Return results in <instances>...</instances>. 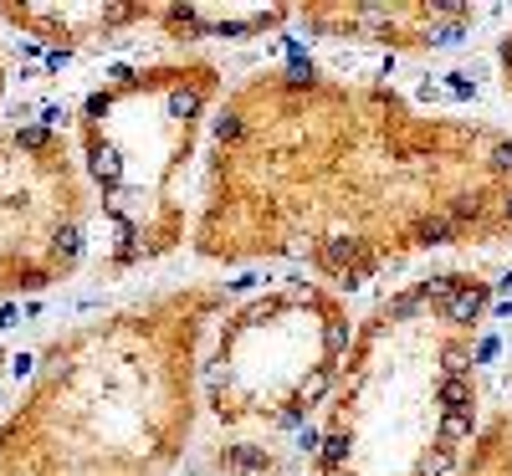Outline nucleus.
<instances>
[{
    "mask_svg": "<svg viewBox=\"0 0 512 476\" xmlns=\"http://www.w3.org/2000/svg\"><path fill=\"white\" fill-rule=\"evenodd\" d=\"M190 246L333 292L431 251L512 246V134L313 62L256 67L210 118Z\"/></svg>",
    "mask_w": 512,
    "mask_h": 476,
    "instance_id": "nucleus-1",
    "label": "nucleus"
},
{
    "mask_svg": "<svg viewBox=\"0 0 512 476\" xmlns=\"http://www.w3.org/2000/svg\"><path fill=\"white\" fill-rule=\"evenodd\" d=\"M221 313V287L185 282L52 338L0 420V476H175Z\"/></svg>",
    "mask_w": 512,
    "mask_h": 476,
    "instance_id": "nucleus-2",
    "label": "nucleus"
},
{
    "mask_svg": "<svg viewBox=\"0 0 512 476\" xmlns=\"http://www.w3.org/2000/svg\"><path fill=\"white\" fill-rule=\"evenodd\" d=\"M492 282L441 267L354 323L318 410L308 476H451L477 430V359Z\"/></svg>",
    "mask_w": 512,
    "mask_h": 476,
    "instance_id": "nucleus-3",
    "label": "nucleus"
},
{
    "mask_svg": "<svg viewBox=\"0 0 512 476\" xmlns=\"http://www.w3.org/2000/svg\"><path fill=\"white\" fill-rule=\"evenodd\" d=\"M226 77L205 57L113 67L77 103V164L108 226V272L164 262L190 241V175Z\"/></svg>",
    "mask_w": 512,
    "mask_h": 476,
    "instance_id": "nucleus-4",
    "label": "nucleus"
},
{
    "mask_svg": "<svg viewBox=\"0 0 512 476\" xmlns=\"http://www.w3.org/2000/svg\"><path fill=\"white\" fill-rule=\"evenodd\" d=\"M349 302L323 282L282 277L210 323L200 349V405L236 441L272 446L303 430L349 349Z\"/></svg>",
    "mask_w": 512,
    "mask_h": 476,
    "instance_id": "nucleus-5",
    "label": "nucleus"
},
{
    "mask_svg": "<svg viewBox=\"0 0 512 476\" xmlns=\"http://www.w3.org/2000/svg\"><path fill=\"white\" fill-rule=\"evenodd\" d=\"M93 236V190L62 123H0V302L62 287Z\"/></svg>",
    "mask_w": 512,
    "mask_h": 476,
    "instance_id": "nucleus-6",
    "label": "nucleus"
},
{
    "mask_svg": "<svg viewBox=\"0 0 512 476\" xmlns=\"http://www.w3.org/2000/svg\"><path fill=\"white\" fill-rule=\"evenodd\" d=\"M292 21L323 41L425 57L472 36L477 11L451 0H338V6H292Z\"/></svg>",
    "mask_w": 512,
    "mask_h": 476,
    "instance_id": "nucleus-7",
    "label": "nucleus"
},
{
    "mask_svg": "<svg viewBox=\"0 0 512 476\" xmlns=\"http://www.w3.org/2000/svg\"><path fill=\"white\" fill-rule=\"evenodd\" d=\"M16 36L36 41L47 52H103L108 41L149 26V6H123V0H6L0 6Z\"/></svg>",
    "mask_w": 512,
    "mask_h": 476,
    "instance_id": "nucleus-8",
    "label": "nucleus"
},
{
    "mask_svg": "<svg viewBox=\"0 0 512 476\" xmlns=\"http://www.w3.org/2000/svg\"><path fill=\"white\" fill-rule=\"evenodd\" d=\"M287 21L292 6H149V26L164 41H256Z\"/></svg>",
    "mask_w": 512,
    "mask_h": 476,
    "instance_id": "nucleus-9",
    "label": "nucleus"
},
{
    "mask_svg": "<svg viewBox=\"0 0 512 476\" xmlns=\"http://www.w3.org/2000/svg\"><path fill=\"white\" fill-rule=\"evenodd\" d=\"M451 476H512V405L472 430V441H466Z\"/></svg>",
    "mask_w": 512,
    "mask_h": 476,
    "instance_id": "nucleus-10",
    "label": "nucleus"
},
{
    "mask_svg": "<svg viewBox=\"0 0 512 476\" xmlns=\"http://www.w3.org/2000/svg\"><path fill=\"white\" fill-rule=\"evenodd\" d=\"M497 82H502V93L512 98V31L497 41Z\"/></svg>",
    "mask_w": 512,
    "mask_h": 476,
    "instance_id": "nucleus-11",
    "label": "nucleus"
},
{
    "mask_svg": "<svg viewBox=\"0 0 512 476\" xmlns=\"http://www.w3.org/2000/svg\"><path fill=\"white\" fill-rule=\"evenodd\" d=\"M0 98H6V57H0Z\"/></svg>",
    "mask_w": 512,
    "mask_h": 476,
    "instance_id": "nucleus-12",
    "label": "nucleus"
},
{
    "mask_svg": "<svg viewBox=\"0 0 512 476\" xmlns=\"http://www.w3.org/2000/svg\"><path fill=\"white\" fill-rule=\"evenodd\" d=\"M0 379H6V349H0Z\"/></svg>",
    "mask_w": 512,
    "mask_h": 476,
    "instance_id": "nucleus-13",
    "label": "nucleus"
}]
</instances>
